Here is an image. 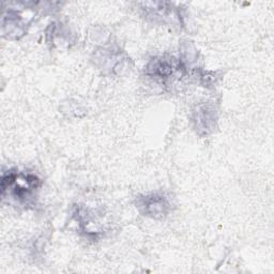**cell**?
Here are the masks:
<instances>
[{"label":"cell","instance_id":"cell-1","mask_svg":"<svg viewBox=\"0 0 274 274\" xmlns=\"http://www.w3.org/2000/svg\"><path fill=\"white\" fill-rule=\"evenodd\" d=\"M146 211L148 213H151V215H161V213H164V210L167 207L166 201L161 196L148 197L146 198Z\"/></svg>","mask_w":274,"mask_h":274}]
</instances>
